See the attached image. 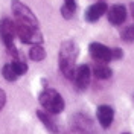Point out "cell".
Returning a JSON list of instances; mask_svg holds the SVG:
<instances>
[{
	"label": "cell",
	"mask_w": 134,
	"mask_h": 134,
	"mask_svg": "<svg viewBox=\"0 0 134 134\" xmlns=\"http://www.w3.org/2000/svg\"><path fill=\"white\" fill-rule=\"evenodd\" d=\"M78 44L72 40H66L59 46V55H58V64L59 72L66 76L67 79H72L76 69V58H78Z\"/></svg>",
	"instance_id": "6da1fadb"
},
{
	"label": "cell",
	"mask_w": 134,
	"mask_h": 134,
	"mask_svg": "<svg viewBox=\"0 0 134 134\" xmlns=\"http://www.w3.org/2000/svg\"><path fill=\"white\" fill-rule=\"evenodd\" d=\"M38 100H40L43 108L46 110L47 113H50V114H58L66 107L63 96L55 88H50V87L43 88L41 93L38 94Z\"/></svg>",
	"instance_id": "7a4b0ae2"
},
{
	"label": "cell",
	"mask_w": 134,
	"mask_h": 134,
	"mask_svg": "<svg viewBox=\"0 0 134 134\" xmlns=\"http://www.w3.org/2000/svg\"><path fill=\"white\" fill-rule=\"evenodd\" d=\"M14 38H15V25H14V20L3 18L0 21V40L6 46L8 53L11 57H14V59H20L18 58V52H17L15 46H14Z\"/></svg>",
	"instance_id": "3957f363"
},
{
	"label": "cell",
	"mask_w": 134,
	"mask_h": 134,
	"mask_svg": "<svg viewBox=\"0 0 134 134\" xmlns=\"http://www.w3.org/2000/svg\"><path fill=\"white\" fill-rule=\"evenodd\" d=\"M14 25H15V37L20 38L21 43L26 44H43V34L40 32L38 27H34V26L25 25V23H20L14 20Z\"/></svg>",
	"instance_id": "277c9868"
},
{
	"label": "cell",
	"mask_w": 134,
	"mask_h": 134,
	"mask_svg": "<svg viewBox=\"0 0 134 134\" xmlns=\"http://www.w3.org/2000/svg\"><path fill=\"white\" fill-rule=\"evenodd\" d=\"M11 9H12V14L15 17V21L34 26V27H40L38 18L35 17V14L31 11L29 6H26L25 3H21L20 0H12L11 2Z\"/></svg>",
	"instance_id": "5b68a950"
},
{
	"label": "cell",
	"mask_w": 134,
	"mask_h": 134,
	"mask_svg": "<svg viewBox=\"0 0 134 134\" xmlns=\"http://www.w3.org/2000/svg\"><path fill=\"white\" fill-rule=\"evenodd\" d=\"M88 52H90V57H92L96 63H110L113 61V49L107 47L105 44L102 43H90L88 46Z\"/></svg>",
	"instance_id": "8992f818"
},
{
	"label": "cell",
	"mask_w": 134,
	"mask_h": 134,
	"mask_svg": "<svg viewBox=\"0 0 134 134\" xmlns=\"http://www.w3.org/2000/svg\"><path fill=\"white\" fill-rule=\"evenodd\" d=\"M90 76H92V69L87 66V64H81L75 69V73H73V85H75L76 90L82 92L88 87L90 84Z\"/></svg>",
	"instance_id": "52a82bcc"
},
{
	"label": "cell",
	"mask_w": 134,
	"mask_h": 134,
	"mask_svg": "<svg viewBox=\"0 0 134 134\" xmlns=\"http://www.w3.org/2000/svg\"><path fill=\"white\" fill-rule=\"evenodd\" d=\"M73 130L79 134H96V126L93 120L82 113L73 116Z\"/></svg>",
	"instance_id": "ba28073f"
},
{
	"label": "cell",
	"mask_w": 134,
	"mask_h": 134,
	"mask_svg": "<svg viewBox=\"0 0 134 134\" xmlns=\"http://www.w3.org/2000/svg\"><path fill=\"white\" fill-rule=\"evenodd\" d=\"M107 11H108V5L104 0L96 2V3H93L92 6L87 8V11H85V20L93 23V21L99 20L104 14H107Z\"/></svg>",
	"instance_id": "9c48e42d"
},
{
	"label": "cell",
	"mask_w": 134,
	"mask_h": 134,
	"mask_svg": "<svg viewBox=\"0 0 134 134\" xmlns=\"http://www.w3.org/2000/svg\"><path fill=\"white\" fill-rule=\"evenodd\" d=\"M108 21L114 26H120L126 20V8L124 5H113L107 11Z\"/></svg>",
	"instance_id": "30bf717a"
},
{
	"label": "cell",
	"mask_w": 134,
	"mask_h": 134,
	"mask_svg": "<svg viewBox=\"0 0 134 134\" xmlns=\"http://www.w3.org/2000/svg\"><path fill=\"white\" fill-rule=\"evenodd\" d=\"M96 116H98L99 125L102 128H108L113 124V119H114V110L110 105H99L98 111H96Z\"/></svg>",
	"instance_id": "8fae6325"
},
{
	"label": "cell",
	"mask_w": 134,
	"mask_h": 134,
	"mask_svg": "<svg viewBox=\"0 0 134 134\" xmlns=\"http://www.w3.org/2000/svg\"><path fill=\"white\" fill-rule=\"evenodd\" d=\"M37 117L41 120L43 125L46 126L50 133H53V134L58 133V126H57V124H55V120L50 117V113L44 111V110H37Z\"/></svg>",
	"instance_id": "7c38bea8"
},
{
	"label": "cell",
	"mask_w": 134,
	"mask_h": 134,
	"mask_svg": "<svg viewBox=\"0 0 134 134\" xmlns=\"http://www.w3.org/2000/svg\"><path fill=\"white\" fill-rule=\"evenodd\" d=\"M92 73L98 79H108L111 76V69L108 67V64L105 63H96L94 66L92 67Z\"/></svg>",
	"instance_id": "4fadbf2b"
},
{
	"label": "cell",
	"mask_w": 134,
	"mask_h": 134,
	"mask_svg": "<svg viewBox=\"0 0 134 134\" xmlns=\"http://www.w3.org/2000/svg\"><path fill=\"white\" fill-rule=\"evenodd\" d=\"M75 12H76L75 0H64V3L61 6V15L64 17L66 20H70L72 17L75 15Z\"/></svg>",
	"instance_id": "5bb4252c"
},
{
	"label": "cell",
	"mask_w": 134,
	"mask_h": 134,
	"mask_svg": "<svg viewBox=\"0 0 134 134\" xmlns=\"http://www.w3.org/2000/svg\"><path fill=\"white\" fill-rule=\"evenodd\" d=\"M29 58L32 59V61H37V63L43 61V59L46 58V50H44V47H43L41 44L32 46V49L29 50Z\"/></svg>",
	"instance_id": "9a60e30c"
},
{
	"label": "cell",
	"mask_w": 134,
	"mask_h": 134,
	"mask_svg": "<svg viewBox=\"0 0 134 134\" xmlns=\"http://www.w3.org/2000/svg\"><path fill=\"white\" fill-rule=\"evenodd\" d=\"M2 75H3V78H5L6 81H9V82H14V81H17V78H18V75L15 73V70H14V67H12L11 63H8V64L3 66Z\"/></svg>",
	"instance_id": "2e32d148"
},
{
	"label": "cell",
	"mask_w": 134,
	"mask_h": 134,
	"mask_svg": "<svg viewBox=\"0 0 134 134\" xmlns=\"http://www.w3.org/2000/svg\"><path fill=\"white\" fill-rule=\"evenodd\" d=\"M120 38L126 43H134V25H128L120 31Z\"/></svg>",
	"instance_id": "e0dca14e"
},
{
	"label": "cell",
	"mask_w": 134,
	"mask_h": 134,
	"mask_svg": "<svg viewBox=\"0 0 134 134\" xmlns=\"http://www.w3.org/2000/svg\"><path fill=\"white\" fill-rule=\"evenodd\" d=\"M11 64H12V67H14V70H15V73L18 76L25 75L26 72H27V64H26L25 61H21V59H12Z\"/></svg>",
	"instance_id": "ac0fdd59"
},
{
	"label": "cell",
	"mask_w": 134,
	"mask_h": 134,
	"mask_svg": "<svg viewBox=\"0 0 134 134\" xmlns=\"http://www.w3.org/2000/svg\"><path fill=\"white\" fill-rule=\"evenodd\" d=\"M111 49H113V61H114V59H120L124 57L122 49H119V47H111Z\"/></svg>",
	"instance_id": "d6986e66"
},
{
	"label": "cell",
	"mask_w": 134,
	"mask_h": 134,
	"mask_svg": "<svg viewBox=\"0 0 134 134\" xmlns=\"http://www.w3.org/2000/svg\"><path fill=\"white\" fill-rule=\"evenodd\" d=\"M5 104H6V93H5V90L0 88V111L3 110Z\"/></svg>",
	"instance_id": "ffe728a7"
},
{
	"label": "cell",
	"mask_w": 134,
	"mask_h": 134,
	"mask_svg": "<svg viewBox=\"0 0 134 134\" xmlns=\"http://www.w3.org/2000/svg\"><path fill=\"white\" fill-rule=\"evenodd\" d=\"M130 9H131V14H133V18H134V2L130 3Z\"/></svg>",
	"instance_id": "44dd1931"
},
{
	"label": "cell",
	"mask_w": 134,
	"mask_h": 134,
	"mask_svg": "<svg viewBox=\"0 0 134 134\" xmlns=\"http://www.w3.org/2000/svg\"><path fill=\"white\" fill-rule=\"evenodd\" d=\"M122 134H130V133H122Z\"/></svg>",
	"instance_id": "7402d4cb"
}]
</instances>
